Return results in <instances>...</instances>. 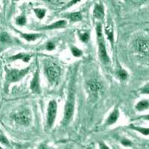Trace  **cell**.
Here are the masks:
<instances>
[{"mask_svg":"<svg viewBox=\"0 0 149 149\" xmlns=\"http://www.w3.org/2000/svg\"><path fill=\"white\" fill-rule=\"evenodd\" d=\"M22 37H23L24 39H26L28 41H33L37 38V36L35 34H22Z\"/></svg>","mask_w":149,"mask_h":149,"instance_id":"ac0fdd59","label":"cell"},{"mask_svg":"<svg viewBox=\"0 0 149 149\" xmlns=\"http://www.w3.org/2000/svg\"><path fill=\"white\" fill-rule=\"evenodd\" d=\"M148 105H149V103L148 101L146 100H144V101H141V102H139V103L137 104V105H136V109L139 110H145V109H147L148 107Z\"/></svg>","mask_w":149,"mask_h":149,"instance_id":"5bb4252c","label":"cell"},{"mask_svg":"<svg viewBox=\"0 0 149 149\" xmlns=\"http://www.w3.org/2000/svg\"><path fill=\"white\" fill-rule=\"evenodd\" d=\"M0 142H2L5 145H8V139L4 137V136H1L0 137Z\"/></svg>","mask_w":149,"mask_h":149,"instance_id":"83f0119b","label":"cell"},{"mask_svg":"<svg viewBox=\"0 0 149 149\" xmlns=\"http://www.w3.org/2000/svg\"><path fill=\"white\" fill-rule=\"evenodd\" d=\"M66 25V21L64 20H60L58 21V22H54V24L51 25V26H47L46 28H43V29H58V28H62L63 26H65Z\"/></svg>","mask_w":149,"mask_h":149,"instance_id":"30bf717a","label":"cell"},{"mask_svg":"<svg viewBox=\"0 0 149 149\" xmlns=\"http://www.w3.org/2000/svg\"><path fill=\"white\" fill-rule=\"evenodd\" d=\"M46 49L48 50H49V51H52V50H53L54 49V45L53 44L52 42H49L47 46H46Z\"/></svg>","mask_w":149,"mask_h":149,"instance_id":"484cf974","label":"cell"},{"mask_svg":"<svg viewBox=\"0 0 149 149\" xmlns=\"http://www.w3.org/2000/svg\"><path fill=\"white\" fill-rule=\"evenodd\" d=\"M26 17H23V16H20V17H19L17 19V23L19 26H23L26 24Z\"/></svg>","mask_w":149,"mask_h":149,"instance_id":"ffe728a7","label":"cell"},{"mask_svg":"<svg viewBox=\"0 0 149 149\" xmlns=\"http://www.w3.org/2000/svg\"><path fill=\"white\" fill-rule=\"evenodd\" d=\"M98 54H99V57H100L101 60L103 61L104 63H109L110 59H109V57L107 54V52H106V48L104 46V42L103 40V37L102 36H99L98 37Z\"/></svg>","mask_w":149,"mask_h":149,"instance_id":"6da1fadb","label":"cell"},{"mask_svg":"<svg viewBox=\"0 0 149 149\" xmlns=\"http://www.w3.org/2000/svg\"><path fill=\"white\" fill-rule=\"evenodd\" d=\"M137 47L139 51L143 54H148V42L147 40H140L137 42Z\"/></svg>","mask_w":149,"mask_h":149,"instance_id":"9c48e42d","label":"cell"},{"mask_svg":"<svg viewBox=\"0 0 149 149\" xmlns=\"http://www.w3.org/2000/svg\"><path fill=\"white\" fill-rule=\"evenodd\" d=\"M0 148H1V147H0Z\"/></svg>","mask_w":149,"mask_h":149,"instance_id":"4dcf8cb0","label":"cell"},{"mask_svg":"<svg viewBox=\"0 0 149 149\" xmlns=\"http://www.w3.org/2000/svg\"><path fill=\"white\" fill-rule=\"evenodd\" d=\"M93 15L95 18L102 19L104 17V8L102 5L100 4H96L95 5L94 10H93Z\"/></svg>","mask_w":149,"mask_h":149,"instance_id":"52a82bcc","label":"cell"},{"mask_svg":"<svg viewBox=\"0 0 149 149\" xmlns=\"http://www.w3.org/2000/svg\"><path fill=\"white\" fill-rule=\"evenodd\" d=\"M89 39H90V35H89L87 33H85V34L81 35V40L83 42H87V41L89 40Z\"/></svg>","mask_w":149,"mask_h":149,"instance_id":"7402d4cb","label":"cell"},{"mask_svg":"<svg viewBox=\"0 0 149 149\" xmlns=\"http://www.w3.org/2000/svg\"><path fill=\"white\" fill-rule=\"evenodd\" d=\"M31 88L33 92L36 93H40V82H39V76L38 73H35L34 77L32 80L31 84Z\"/></svg>","mask_w":149,"mask_h":149,"instance_id":"ba28073f","label":"cell"},{"mask_svg":"<svg viewBox=\"0 0 149 149\" xmlns=\"http://www.w3.org/2000/svg\"><path fill=\"white\" fill-rule=\"evenodd\" d=\"M0 40L4 42H8L10 41V37H9L8 34H7L6 33H3V34H1L0 36Z\"/></svg>","mask_w":149,"mask_h":149,"instance_id":"d6986e66","label":"cell"},{"mask_svg":"<svg viewBox=\"0 0 149 149\" xmlns=\"http://www.w3.org/2000/svg\"><path fill=\"white\" fill-rule=\"evenodd\" d=\"M16 122L22 125H28L29 124V116L25 112H19L14 116Z\"/></svg>","mask_w":149,"mask_h":149,"instance_id":"8992f818","label":"cell"},{"mask_svg":"<svg viewBox=\"0 0 149 149\" xmlns=\"http://www.w3.org/2000/svg\"><path fill=\"white\" fill-rule=\"evenodd\" d=\"M122 145H124V146H129L131 145V142L128 140H123L122 142Z\"/></svg>","mask_w":149,"mask_h":149,"instance_id":"f1b7e54d","label":"cell"},{"mask_svg":"<svg viewBox=\"0 0 149 149\" xmlns=\"http://www.w3.org/2000/svg\"><path fill=\"white\" fill-rule=\"evenodd\" d=\"M89 87H90L91 91L95 92V93L101 90V88H102L101 85L98 83H97V82H90L89 84Z\"/></svg>","mask_w":149,"mask_h":149,"instance_id":"4fadbf2b","label":"cell"},{"mask_svg":"<svg viewBox=\"0 0 149 149\" xmlns=\"http://www.w3.org/2000/svg\"><path fill=\"white\" fill-rule=\"evenodd\" d=\"M96 31H97V35L98 37L99 36L102 35V24L98 23L97 25V28H96Z\"/></svg>","mask_w":149,"mask_h":149,"instance_id":"cb8c5ba5","label":"cell"},{"mask_svg":"<svg viewBox=\"0 0 149 149\" xmlns=\"http://www.w3.org/2000/svg\"><path fill=\"white\" fill-rule=\"evenodd\" d=\"M81 1V0H72L71 2H70V3L67 5V7H70L72 5H75V4L78 3V2H80Z\"/></svg>","mask_w":149,"mask_h":149,"instance_id":"4316f807","label":"cell"},{"mask_svg":"<svg viewBox=\"0 0 149 149\" xmlns=\"http://www.w3.org/2000/svg\"><path fill=\"white\" fill-rule=\"evenodd\" d=\"M134 129H135V130H139V131H140L142 134H145V135L146 136L148 135V128L143 129V128H140V127H134Z\"/></svg>","mask_w":149,"mask_h":149,"instance_id":"603a6c76","label":"cell"},{"mask_svg":"<svg viewBox=\"0 0 149 149\" xmlns=\"http://www.w3.org/2000/svg\"><path fill=\"white\" fill-rule=\"evenodd\" d=\"M127 72H126L125 71H124V70H121L120 72H119V77H120L121 78H122V80H125L127 78Z\"/></svg>","mask_w":149,"mask_h":149,"instance_id":"d4e9b609","label":"cell"},{"mask_svg":"<svg viewBox=\"0 0 149 149\" xmlns=\"http://www.w3.org/2000/svg\"><path fill=\"white\" fill-rule=\"evenodd\" d=\"M128 1L132 3H140V2H144L145 0H128Z\"/></svg>","mask_w":149,"mask_h":149,"instance_id":"f546056e","label":"cell"},{"mask_svg":"<svg viewBox=\"0 0 149 149\" xmlns=\"http://www.w3.org/2000/svg\"><path fill=\"white\" fill-rule=\"evenodd\" d=\"M34 13H35L36 16L39 19H42L44 17L45 14H46V10L44 9L40 8H36L34 10Z\"/></svg>","mask_w":149,"mask_h":149,"instance_id":"2e32d148","label":"cell"},{"mask_svg":"<svg viewBox=\"0 0 149 149\" xmlns=\"http://www.w3.org/2000/svg\"><path fill=\"white\" fill-rule=\"evenodd\" d=\"M46 72L49 79L51 81H54L59 77L60 70L58 67L55 66H49L46 70Z\"/></svg>","mask_w":149,"mask_h":149,"instance_id":"5b68a950","label":"cell"},{"mask_svg":"<svg viewBox=\"0 0 149 149\" xmlns=\"http://www.w3.org/2000/svg\"><path fill=\"white\" fill-rule=\"evenodd\" d=\"M70 19L72 21L76 22V21H80L82 19V16L80 12H75L73 14H70Z\"/></svg>","mask_w":149,"mask_h":149,"instance_id":"9a60e30c","label":"cell"},{"mask_svg":"<svg viewBox=\"0 0 149 149\" xmlns=\"http://www.w3.org/2000/svg\"><path fill=\"white\" fill-rule=\"evenodd\" d=\"M105 32L107 34V37H108L109 40L110 41L112 44L113 43V31L112 29L111 26H107L105 27Z\"/></svg>","mask_w":149,"mask_h":149,"instance_id":"7c38bea8","label":"cell"},{"mask_svg":"<svg viewBox=\"0 0 149 149\" xmlns=\"http://www.w3.org/2000/svg\"><path fill=\"white\" fill-rule=\"evenodd\" d=\"M56 114H57V104L54 101H51L49 102V108H48V124L49 127H52V125L54 123L55 120Z\"/></svg>","mask_w":149,"mask_h":149,"instance_id":"3957f363","label":"cell"},{"mask_svg":"<svg viewBox=\"0 0 149 149\" xmlns=\"http://www.w3.org/2000/svg\"><path fill=\"white\" fill-rule=\"evenodd\" d=\"M118 117H119V112L118 110H114L110 116H109L108 119H107V124L108 125H112V124L115 123L116 122V120L118 119Z\"/></svg>","mask_w":149,"mask_h":149,"instance_id":"8fae6325","label":"cell"},{"mask_svg":"<svg viewBox=\"0 0 149 149\" xmlns=\"http://www.w3.org/2000/svg\"><path fill=\"white\" fill-rule=\"evenodd\" d=\"M28 70H29L28 69H26V70H10L8 73V78L9 81H10L12 82L17 81H19L22 76H24V75L27 73Z\"/></svg>","mask_w":149,"mask_h":149,"instance_id":"277c9868","label":"cell"},{"mask_svg":"<svg viewBox=\"0 0 149 149\" xmlns=\"http://www.w3.org/2000/svg\"><path fill=\"white\" fill-rule=\"evenodd\" d=\"M72 54L74 57H80L82 54V52L81 50H79L78 49L74 47L72 49Z\"/></svg>","mask_w":149,"mask_h":149,"instance_id":"44dd1931","label":"cell"},{"mask_svg":"<svg viewBox=\"0 0 149 149\" xmlns=\"http://www.w3.org/2000/svg\"><path fill=\"white\" fill-rule=\"evenodd\" d=\"M73 113H74V103H73L72 99L70 98L65 106L64 117H63V124L64 125H66L70 122L73 116Z\"/></svg>","mask_w":149,"mask_h":149,"instance_id":"7a4b0ae2","label":"cell"},{"mask_svg":"<svg viewBox=\"0 0 149 149\" xmlns=\"http://www.w3.org/2000/svg\"><path fill=\"white\" fill-rule=\"evenodd\" d=\"M11 60H16V59H22V61L28 62L30 59V57L29 55H25V54H18V55L14 56L10 58Z\"/></svg>","mask_w":149,"mask_h":149,"instance_id":"e0dca14e","label":"cell"}]
</instances>
